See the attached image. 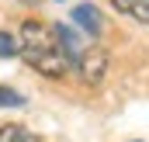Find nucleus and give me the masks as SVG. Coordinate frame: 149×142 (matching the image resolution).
Listing matches in <instances>:
<instances>
[{"mask_svg":"<svg viewBox=\"0 0 149 142\" xmlns=\"http://www.w3.org/2000/svg\"><path fill=\"white\" fill-rule=\"evenodd\" d=\"M76 70H80V76H83L90 87H97V83L104 80V73H108V56H104L101 49H83V56L76 59Z\"/></svg>","mask_w":149,"mask_h":142,"instance_id":"2","label":"nucleus"},{"mask_svg":"<svg viewBox=\"0 0 149 142\" xmlns=\"http://www.w3.org/2000/svg\"><path fill=\"white\" fill-rule=\"evenodd\" d=\"M0 107H24V94H17L14 87H0Z\"/></svg>","mask_w":149,"mask_h":142,"instance_id":"8","label":"nucleus"},{"mask_svg":"<svg viewBox=\"0 0 149 142\" xmlns=\"http://www.w3.org/2000/svg\"><path fill=\"white\" fill-rule=\"evenodd\" d=\"M17 42H21L24 63H28L31 70H38L42 76H63V73H66L70 59H66L59 38H56V31H52L49 24H42V21H24L21 31H17Z\"/></svg>","mask_w":149,"mask_h":142,"instance_id":"1","label":"nucleus"},{"mask_svg":"<svg viewBox=\"0 0 149 142\" xmlns=\"http://www.w3.org/2000/svg\"><path fill=\"white\" fill-rule=\"evenodd\" d=\"M73 21H76L90 38L101 35V10H97L94 3H80V7H73Z\"/></svg>","mask_w":149,"mask_h":142,"instance_id":"4","label":"nucleus"},{"mask_svg":"<svg viewBox=\"0 0 149 142\" xmlns=\"http://www.w3.org/2000/svg\"><path fill=\"white\" fill-rule=\"evenodd\" d=\"M10 56H21V42L10 31H0V59H10Z\"/></svg>","mask_w":149,"mask_h":142,"instance_id":"7","label":"nucleus"},{"mask_svg":"<svg viewBox=\"0 0 149 142\" xmlns=\"http://www.w3.org/2000/svg\"><path fill=\"white\" fill-rule=\"evenodd\" d=\"M28 3H31V0H28Z\"/></svg>","mask_w":149,"mask_h":142,"instance_id":"9","label":"nucleus"},{"mask_svg":"<svg viewBox=\"0 0 149 142\" xmlns=\"http://www.w3.org/2000/svg\"><path fill=\"white\" fill-rule=\"evenodd\" d=\"M111 3H114V10H121V14L149 24V0H111Z\"/></svg>","mask_w":149,"mask_h":142,"instance_id":"5","label":"nucleus"},{"mask_svg":"<svg viewBox=\"0 0 149 142\" xmlns=\"http://www.w3.org/2000/svg\"><path fill=\"white\" fill-rule=\"evenodd\" d=\"M0 142H38V135L28 132L24 125H3L0 128Z\"/></svg>","mask_w":149,"mask_h":142,"instance_id":"6","label":"nucleus"},{"mask_svg":"<svg viewBox=\"0 0 149 142\" xmlns=\"http://www.w3.org/2000/svg\"><path fill=\"white\" fill-rule=\"evenodd\" d=\"M52 31H56V38H59V45H63V52H66L70 66H76V59L83 56V42H80V35H76L73 28H66V24H56Z\"/></svg>","mask_w":149,"mask_h":142,"instance_id":"3","label":"nucleus"}]
</instances>
